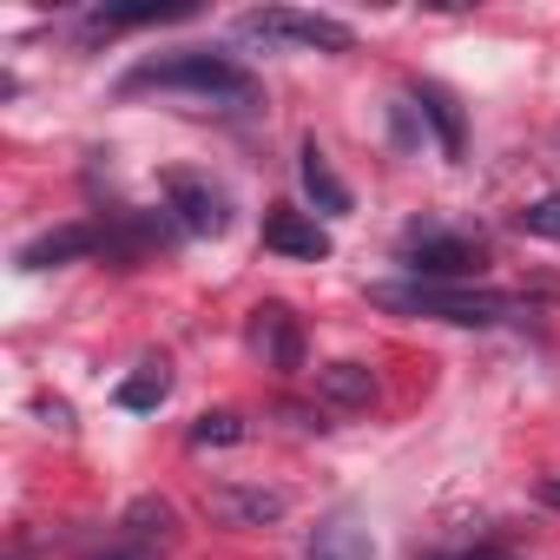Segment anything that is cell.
Listing matches in <instances>:
<instances>
[{
    "instance_id": "cell-14",
    "label": "cell",
    "mask_w": 560,
    "mask_h": 560,
    "mask_svg": "<svg viewBox=\"0 0 560 560\" xmlns=\"http://www.w3.org/2000/svg\"><path fill=\"white\" fill-rule=\"evenodd\" d=\"M409 106H416V113H422V126L435 132L442 159H462V106H455V93H442V86L416 80V86H409Z\"/></svg>"
},
{
    "instance_id": "cell-17",
    "label": "cell",
    "mask_w": 560,
    "mask_h": 560,
    "mask_svg": "<svg viewBox=\"0 0 560 560\" xmlns=\"http://www.w3.org/2000/svg\"><path fill=\"white\" fill-rule=\"evenodd\" d=\"M250 435V422L237 416V409H205L198 422H191V448H237Z\"/></svg>"
},
{
    "instance_id": "cell-1",
    "label": "cell",
    "mask_w": 560,
    "mask_h": 560,
    "mask_svg": "<svg viewBox=\"0 0 560 560\" xmlns=\"http://www.w3.org/2000/svg\"><path fill=\"white\" fill-rule=\"evenodd\" d=\"M119 93H191V100H205V106H257V80L237 67V60H224V54H211V47H178V54H159V60H139L126 80H119Z\"/></svg>"
},
{
    "instance_id": "cell-6",
    "label": "cell",
    "mask_w": 560,
    "mask_h": 560,
    "mask_svg": "<svg viewBox=\"0 0 560 560\" xmlns=\"http://www.w3.org/2000/svg\"><path fill=\"white\" fill-rule=\"evenodd\" d=\"M205 514L218 527H277L291 514V494L264 488V481H211L205 488Z\"/></svg>"
},
{
    "instance_id": "cell-18",
    "label": "cell",
    "mask_w": 560,
    "mask_h": 560,
    "mask_svg": "<svg viewBox=\"0 0 560 560\" xmlns=\"http://www.w3.org/2000/svg\"><path fill=\"white\" fill-rule=\"evenodd\" d=\"M514 231H527V237H547V244H560V191H547V198L521 205V211H514Z\"/></svg>"
},
{
    "instance_id": "cell-10",
    "label": "cell",
    "mask_w": 560,
    "mask_h": 560,
    "mask_svg": "<svg viewBox=\"0 0 560 560\" xmlns=\"http://www.w3.org/2000/svg\"><path fill=\"white\" fill-rule=\"evenodd\" d=\"M264 244H270L277 257H304V264L330 257V231H324L311 211H298V205H270V211H264Z\"/></svg>"
},
{
    "instance_id": "cell-9",
    "label": "cell",
    "mask_w": 560,
    "mask_h": 560,
    "mask_svg": "<svg viewBox=\"0 0 560 560\" xmlns=\"http://www.w3.org/2000/svg\"><path fill=\"white\" fill-rule=\"evenodd\" d=\"M93 250H106V224L100 218H80V224H60V231H40L34 244H21V270H60V264H73V257H93Z\"/></svg>"
},
{
    "instance_id": "cell-21",
    "label": "cell",
    "mask_w": 560,
    "mask_h": 560,
    "mask_svg": "<svg viewBox=\"0 0 560 560\" xmlns=\"http://www.w3.org/2000/svg\"><path fill=\"white\" fill-rule=\"evenodd\" d=\"M540 501H547V508H560V475H547V481H540Z\"/></svg>"
},
{
    "instance_id": "cell-2",
    "label": "cell",
    "mask_w": 560,
    "mask_h": 560,
    "mask_svg": "<svg viewBox=\"0 0 560 560\" xmlns=\"http://www.w3.org/2000/svg\"><path fill=\"white\" fill-rule=\"evenodd\" d=\"M370 304L376 311H396V317H429V324H455V330H494V324H514L521 317V298L508 291H488V284H370Z\"/></svg>"
},
{
    "instance_id": "cell-22",
    "label": "cell",
    "mask_w": 560,
    "mask_h": 560,
    "mask_svg": "<svg viewBox=\"0 0 560 560\" xmlns=\"http://www.w3.org/2000/svg\"><path fill=\"white\" fill-rule=\"evenodd\" d=\"M93 560H145V553H132V547H119V540H113V547H106V553H93Z\"/></svg>"
},
{
    "instance_id": "cell-12",
    "label": "cell",
    "mask_w": 560,
    "mask_h": 560,
    "mask_svg": "<svg viewBox=\"0 0 560 560\" xmlns=\"http://www.w3.org/2000/svg\"><path fill=\"white\" fill-rule=\"evenodd\" d=\"M311 560H376V540H370V527L357 521V508H337V514L317 521Z\"/></svg>"
},
{
    "instance_id": "cell-7",
    "label": "cell",
    "mask_w": 560,
    "mask_h": 560,
    "mask_svg": "<svg viewBox=\"0 0 560 560\" xmlns=\"http://www.w3.org/2000/svg\"><path fill=\"white\" fill-rule=\"evenodd\" d=\"M244 343H250V357H257L264 370H277V376H298V370H304V324L291 317V304H257L250 324H244Z\"/></svg>"
},
{
    "instance_id": "cell-5",
    "label": "cell",
    "mask_w": 560,
    "mask_h": 560,
    "mask_svg": "<svg viewBox=\"0 0 560 560\" xmlns=\"http://www.w3.org/2000/svg\"><path fill=\"white\" fill-rule=\"evenodd\" d=\"M165 211L185 237H224L231 231V198L224 185H211L205 172H165Z\"/></svg>"
},
{
    "instance_id": "cell-11",
    "label": "cell",
    "mask_w": 560,
    "mask_h": 560,
    "mask_svg": "<svg viewBox=\"0 0 560 560\" xmlns=\"http://www.w3.org/2000/svg\"><path fill=\"white\" fill-rule=\"evenodd\" d=\"M370 402H376V370H370V363H324V370H317V409L357 416V409H370Z\"/></svg>"
},
{
    "instance_id": "cell-3",
    "label": "cell",
    "mask_w": 560,
    "mask_h": 560,
    "mask_svg": "<svg viewBox=\"0 0 560 560\" xmlns=\"http://www.w3.org/2000/svg\"><path fill=\"white\" fill-rule=\"evenodd\" d=\"M237 40L277 54V47H304V54H350L357 34L350 21L337 14H304V8H257V14H237Z\"/></svg>"
},
{
    "instance_id": "cell-16",
    "label": "cell",
    "mask_w": 560,
    "mask_h": 560,
    "mask_svg": "<svg viewBox=\"0 0 560 560\" xmlns=\"http://www.w3.org/2000/svg\"><path fill=\"white\" fill-rule=\"evenodd\" d=\"M165 396H172V363H165V357H145V363L113 389V402H119V409H132V416H152Z\"/></svg>"
},
{
    "instance_id": "cell-15",
    "label": "cell",
    "mask_w": 560,
    "mask_h": 560,
    "mask_svg": "<svg viewBox=\"0 0 560 560\" xmlns=\"http://www.w3.org/2000/svg\"><path fill=\"white\" fill-rule=\"evenodd\" d=\"M191 14V0H152V8H93L86 21H80V34L86 40H106V34H126V27H165V21H185Z\"/></svg>"
},
{
    "instance_id": "cell-20",
    "label": "cell",
    "mask_w": 560,
    "mask_h": 560,
    "mask_svg": "<svg viewBox=\"0 0 560 560\" xmlns=\"http://www.w3.org/2000/svg\"><path fill=\"white\" fill-rule=\"evenodd\" d=\"M429 560H514L501 547H455V553H429Z\"/></svg>"
},
{
    "instance_id": "cell-19",
    "label": "cell",
    "mask_w": 560,
    "mask_h": 560,
    "mask_svg": "<svg viewBox=\"0 0 560 560\" xmlns=\"http://www.w3.org/2000/svg\"><path fill=\"white\" fill-rule=\"evenodd\" d=\"M284 416H291L298 429H317V435L330 429V416H324V409H304V402H284Z\"/></svg>"
},
{
    "instance_id": "cell-4",
    "label": "cell",
    "mask_w": 560,
    "mask_h": 560,
    "mask_svg": "<svg viewBox=\"0 0 560 560\" xmlns=\"http://www.w3.org/2000/svg\"><path fill=\"white\" fill-rule=\"evenodd\" d=\"M402 264H409V277H422V284H475V270L488 264V250H481V237L422 218V224L402 231Z\"/></svg>"
},
{
    "instance_id": "cell-8",
    "label": "cell",
    "mask_w": 560,
    "mask_h": 560,
    "mask_svg": "<svg viewBox=\"0 0 560 560\" xmlns=\"http://www.w3.org/2000/svg\"><path fill=\"white\" fill-rule=\"evenodd\" d=\"M119 547H132V553H145V560L172 553V547H178V508H172L165 494H139V501L119 514Z\"/></svg>"
},
{
    "instance_id": "cell-13",
    "label": "cell",
    "mask_w": 560,
    "mask_h": 560,
    "mask_svg": "<svg viewBox=\"0 0 560 560\" xmlns=\"http://www.w3.org/2000/svg\"><path fill=\"white\" fill-rule=\"evenodd\" d=\"M298 178H304V191H311V205H317L324 218H343V211H350V185L337 178V165L324 159V145H317V139H304V145H298Z\"/></svg>"
}]
</instances>
